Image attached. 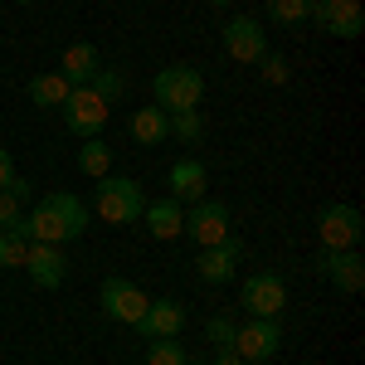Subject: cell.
Returning <instances> with one entry per match:
<instances>
[{
  "label": "cell",
  "mask_w": 365,
  "mask_h": 365,
  "mask_svg": "<svg viewBox=\"0 0 365 365\" xmlns=\"http://www.w3.org/2000/svg\"><path fill=\"white\" fill-rule=\"evenodd\" d=\"M88 229V205L78 195H68V190H54V195H44L34 210H25V239L29 244H68V239H78Z\"/></svg>",
  "instance_id": "6da1fadb"
},
{
  "label": "cell",
  "mask_w": 365,
  "mask_h": 365,
  "mask_svg": "<svg viewBox=\"0 0 365 365\" xmlns=\"http://www.w3.org/2000/svg\"><path fill=\"white\" fill-rule=\"evenodd\" d=\"M151 93H156L161 113H195L200 98H205V73L195 63H170L151 78Z\"/></svg>",
  "instance_id": "7a4b0ae2"
},
{
  "label": "cell",
  "mask_w": 365,
  "mask_h": 365,
  "mask_svg": "<svg viewBox=\"0 0 365 365\" xmlns=\"http://www.w3.org/2000/svg\"><path fill=\"white\" fill-rule=\"evenodd\" d=\"M93 210L103 215V225H137L141 210H146V195L127 175H103L93 190Z\"/></svg>",
  "instance_id": "3957f363"
},
{
  "label": "cell",
  "mask_w": 365,
  "mask_h": 365,
  "mask_svg": "<svg viewBox=\"0 0 365 365\" xmlns=\"http://www.w3.org/2000/svg\"><path fill=\"white\" fill-rule=\"evenodd\" d=\"M365 234V220L356 205H346V200H331V205H322V215H317V239H322V249H356Z\"/></svg>",
  "instance_id": "277c9868"
},
{
  "label": "cell",
  "mask_w": 365,
  "mask_h": 365,
  "mask_svg": "<svg viewBox=\"0 0 365 365\" xmlns=\"http://www.w3.org/2000/svg\"><path fill=\"white\" fill-rule=\"evenodd\" d=\"M282 351V322L278 317H249V327L234 331V356L249 365H263Z\"/></svg>",
  "instance_id": "5b68a950"
},
{
  "label": "cell",
  "mask_w": 365,
  "mask_h": 365,
  "mask_svg": "<svg viewBox=\"0 0 365 365\" xmlns=\"http://www.w3.org/2000/svg\"><path fill=\"white\" fill-rule=\"evenodd\" d=\"M108 117H113V108L93 93V88H73L68 98H63V127L73 132V137H98L103 127H108Z\"/></svg>",
  "instance_id": "8992f818"
},
{
  "label": "cell",
  "mask_w": 365,
  "mask_h": 365,
  "mask_svg": "<svg viewBox=\"0 0 365 365\" xmlns=\"http://www.w3.org/2000/svg\"><path fill=\"white\" fill-rule=\"evenodd\" d=\"M239 302H244L249 317H282V307H287V282H282V273H268L263 268V273L244 278Z\"/></svg>",
  "instance_id": "52a82bcc"
},
{
  "label": "cell",
  "mask_w": 365,
  "mask_h": 365,
  "mask_svg": "<svg viewBox=\"0 0 365 365\" xmlns=\"http://www.w3.org/2000/svg\"><path fill=\"white\" fill-rule=\"evenodd\" d=\"M146 292H141L132 278H103V317L117 322V327H137L141 312H146Z\"/></svg>",
  "instance_id": "ba28073f"
},
{
  "label": "cell",
  "mask_w": 365,
  "mask_h": 365,
  "mask_svg": "<svg viewBox=\"0 0 365 365\" xmlns=\"http://www.w3.org/2000/svg\"><path fill=\"white\" fill-rule=\"evenodd\" d=\"M317 273L331 282L336 292H346V297H356L365 287V258L356 249H322V258H317Z\"/></svg>",
  "instance_id": "9c48e42d"
},
{
  "label": "cell",
  "mask_w": 365,
  "mask_h": 365,
  "mask_svg": "<svg viewBox=\"0 0 365 365\" xmlns=\"http://www.w3.org/2000/svg\"><path fill=\"white\" fill-rule=\"evenodd\" d=\"M185 234L195 239L200 249H210V244H220V239H229L234 229H229V205L225 200H195L190 205V215H185Z\"/></svg>",
  "instance_id": "30bf717a"
},
{
  "label": "cell",
  "mask_w": 365,
  "mask_h": 365,
  "mask_svg": "<svg viewBox=\"0 0 365 365\" xmlns=\"http://www.w3.org/2000/svg\"><path fill=\"white\" fill-rule=\"evenodd\" d=\"M307 20H317L327 34H336V39H361L365 10H361V0H312Z\"/></svg>",
  "instance_id": "8fae6325"
},
{
  "label": "cell",
  "mask_w": 365,
  "mask_h": 365,
  "mask_svg": "<svg viewBox=\"0 0 365 365\" xmlns=\"http://www.w3.org/2000/svg\"><path fill=\"white\" fill-rule=\"evenodd\" d=\"M239 258H244V244L229 234V239H220V244H210V249H200L195 258V273L200 282H210V287H225L234 273H239Z\"/></svg>",
  "instance_id": "7c38bea8"
},
{
  "label": "cell",
  "mask_w": 365,
  "mask_h": 365,
  "mask_svg": "<svg viewBox=\"0 0 365 365\" xmlns=\"http://www.w3.org/2000/svg\"><path fill=\"white\" fill-rule=\"evenodd\" d=\"M180 327H185V307L175 297L146 302V312H141V322H137L141 341H180Z\"/></svg>",
  "instance_id": "4fadbf2b"
},
{
  "label": "cell",
  "mask_w": 365,
  "mask_h": 365,
  "mask_svg": "<svg viewBox=\"0 0 365 365\" xmlns=\"http://www.w3.org/2000/svg\"><path fill=\"white\" fill-rule=\"evenodd\" d=\"M25 273H29L34 287L54 292V287H63V278H68V258H63L58 244H29L25 249Z\"/></svg>",
  "instance_id": "5bb4252c"
},
{
  "label": "cell",
  "mask_w": 365,
  "mask_h": 365,
  "mask_svg": "<svg viewBox=\"0 0 365 365\" xmlns=\"http://www.w3.org/2000/svg\"><path fill=\"white\" fill-rule=\"evenodd\" d=\"M225 49H229V58H239V63H258V58L268 54V34L258 29L253 15H234L225 25Z\"/></svg>",
  "instance_id": "9a60e30c"
},
{
  "label": "cell",
  "mask_w": 365,
  "mask_h": 365,
  "mask_svg": "<svg viewBox=\"0 0 365 365\" xmlns=\"http://www.w3.org/2000/svg\"><path fill=\"white\" fill-rule=\"evenodd\" d=\"M98 68H103V54H98V44H88V39L68 44L63 58H58V73H63L68 88H88L93 78H98Z\"/></svg>",
  "instance_id": "2e32d148"
},
{
  "label": "cell",
  "mask_w": 365,
  "mask_h": 365,
  "mask_svg": "<svg viewBox=\"0 0 365 365\" xmlns=\"http://www.w3.org/2000/svg\"><path fill=\"white\" fill-rule=\"evenodd\" d=\"M170 200H180V205H195V200H205V185H210V170L200 166L195 156H180L175 166H170Z\"/></svg>",
  "instance_id": "e0dca14e"
},
{
  "label": "cell",
  "mask_w": 365,
  "mask_h": 365,
  "mask_svg": "<svg viewBox=\"0 0 365 365\" xmlns=\"http://www.w3.org/2000/svg\"><path fill=\"white\" fill-rule=\"evenodd\" d=\"M141 220H146V234L151 239H180L185 234V210H180V200H156V205H146L141 210Z\"/></svg>",
  "instance_id": "ac0fdd59"
},
{
  "label": "cell",
  "mask_w": 365,
  "mask_h": 365,
  "mask_svg": "<svg viewBox=\"0 0 365 365\" xmlns=\"http://www.w3.org/2000/svg\"><path fill=\"white\" fill-rule=\"evenodd\" d=\"M127 127H132V137H137L141 146H156V141L170 137V117L161 113V108H137Z\"/></svg>",
  "instance_id": "d6986e66"
},
{
  "label": "cell",
  "mask_w": 365,
  "mask_h": 365,
  "mask_svg": "<svg viewBox=\"0 0 365 365\" xmlns=\"http://www.w3.org/2000/svg\"><path fill=\"white\" fill-rule=\"evenodd\" d=\"M68 93H73V88L63 83V73H34V78H29V103H34V108H63Z\"/></svg>",
  "instance_id": "ffe728a7"
},
{
  "label": "cell",
  "mask_w": 365,
  "mask_h": 365,
  "mask_svg": "<svg viewBox=\"0 0 365 365\" xmlns=\"http://www.w3.org/2000/svg\"><path fill=\"white\" fill-rule=\"evenodd\" d=\"M78 170L93 175V180H103V175H113V151L103 146V137H88L78 146Z\"/></svg>",
  "instance_id": "44dd1931"
},
{
  "label": "cell",
  "mask_w": 365,
  "mask_h": 365,
  "mask_svg": "<svg viewBox=\"0 0 365 365\" xmlns=\"http://www.w3.org/2000/svg\"><path fill=\"white\" fill-rule=\"evenodd\" d=\"M93 93H98V98H103V103H108V108H113L117 98H122V93H127V78H122V73H117V68H108V63H103V68H98V78H93Z\"/></svg>",
  "instance_id": "7402d4cb"
},
{
  "label": "cell",
  "mask_w": 365,
  "mask_h": 365,
  "mask_svg": "<svg viewBox=\"0 0 365 365\" xmlns=\"http://www.w3.org/2000/svg\"><path fill=\"white\" fill-rule=\"evenodd\" d=\"M234 331H239V327H234L229 312H215V317L205 322V336L215 341V351H234Z\"/></svg>",
  "instance_id": "603a6c76"
},
{
  "label": "cell",
  "mask_w": 365,
  "mask_h": 365,
  "mask_svg": "<svg viewBox=\"0 0 365 365\" xmlns=\"http://www.w3.org/2000/svg\"><path fill=\"white\" fill-rule=\"evenodd\" d=\"M0 229H5V234H20V239H25V200L5 195V190H0Z\"/></svg>",
  "instance_id": "cb8c5ba5"
},
{
  "label": "cell",
  "mask_w": 365,
  "mask_h": 365,
  "mask_svg": "<svg viewBox=\"0 0 365 365\" xmlns=\"http://www.w3.org/2000/svg\"><path fill=\"white\" fill-rule=\"evenodd\" d=\"M166 117H170V137L190 141V146H195V141L205 137V122H200V108H195V113H166Z\"/></svg>",
  "instance_id": "d4e9b609"
},
{
  "label": "cell",
  "mask_w": 365,
  "mask_h": 365,
  "mask_svg": "<svg viewBox=\"0 0 365 365\" xmlns=\"http://www.w3.org/2000/svg\"><path fill=\"white\" fill-rule=\"evenodd\" d=\"M268 15H273L278 25H302V20L312 15V0H273Z\"/></svg>",
  "instance_id": "484cf974"
},
{
  "label": "cell",
  "mask_w": 365,
  "mask_h": 365,
  "mask_svg": "<svg viewBox=\"0 0 365 365\" xmlns=\"http://www.w3.org/2000/svg\"><path fill=\"white\" fill-rule=\"evenodd\" d=\"M25 249H29V239L0 229V268H25Z\"/></svg>",
  "instance_id": "4316f807"
},
{
  "label": "cell",
  "mask_w": 365,
  "mask_h": 365,
  "mask_svg": "<svg viewBox=\"0 0 365 365\" xmlns=\"http://www.w3.org/2000/svg\"><path fill=\"white\" fill-rule=\"evenodd\" d=\"M146 365H185L180 341H151V346H146Z\"/></svg>",
  "instance_id": "83f0119b"
},
{
  "label": "cell",
  "mask_w": 365,
  "mask_h": 365,
  "mask_svg": "<svg viewBox=\"0 0 365 365\" xmlns=\"http://www.w3.org/2000/svg\"><path fill=\"white\" fill-rule=\"evenodd\" d=\"M258 68H263V83H273V88H282V83H287V58H278V54H263V58H258Z\"/></svg>",
  "instance_id": "f1b7e54d"
},
{
  "label": "cell",
  "mask_w": 365,
  "mask_h": 365,
  "mask_svg": "<svg viewBox=\"0 0 365 365\" xmlns=\"http://www.w3.org/2000/svg\"><path fill=\"white\" fill-rule=\"evenodd\" d=\"M5 195H15V200H25V205H29V195H34V185H29L25 175H15V180L5 185Z\"/></svg>",
  "instance_id": "f546056e"
},
{
  "label": "cell",
  "mask_w": 365,
  "mask_h": 365,
  "mask_svg": "<svg viewBox=\"0 0 365 365\" xmlns=\"http://www.w3.org/2000/svg\"><path fill=\"white\" fill-rule=\"evenodd\" d=\"M10 180H15V161H10V151L0 146V190H5Z\"/></svg>",
  "instance_id": "4dcf8cb0"
},
{
  "label": "cell",
  "mask_w": 365,
  "mask_h": 365,
  "mask_svg": "<svg viewBox=\"0 0 365 365\" xmlns=\"http://www.w3.org/2000/svg\"><path fill=\"white\" fill-rule=\"evenodd\" d=\"M215 365H249V361H239L234 351H215Z\"/></svg>",
  "instance_id": "1f68e13d"
},
{
  "label": "cell",
  "mask_w": 365,
  "mask_h": 365,
  "mask_svg": "<svg viewBox=\"0 0 365 365\" xmlns=\"http://www.w3.org/2000/svg\"><path fill=\"white\" fill-rule=\"evenodd\" d=\"M15 5H34V0H15Z\"/></svg>",
  "instance_id": "d6a6232c"
},
{
  "label": "cell",
  "mask_w": 365,
  "mask_h": 365,
  "mask_svg": "<svg viewBox=\"0 0 365 365\" xmlns=\"http://www.w3.org/2000/svg\"><path fill=\"white\" fill-rule=\"evenodd\" d=\"M185 365H190V361H185Z\"/></svg>",
  "instance_id": "836d02e7"
}]
</instances>
